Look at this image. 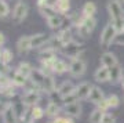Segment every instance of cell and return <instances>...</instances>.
<instances>
[{
    "label": "cell",
    "mask_w": 124,
    "mask_h": 123,
    "mask_svg": "<svg viewBox=\"0 0 124 123\" xmlns=\"http://www.w3.org/2000/svg\"><path fill=\"white\" fill-rule=\"evenodd\" d=\"M75 88H76V86L72 83L70 80H65V82H62L58 86L57 93L61 98H63V97H68V96H70V94H73L75 93Z\"/></svg>",
    "instance_id": "11"
},
{
    "label": "cell",
    "mask_w": 124,
    "mask_h": 123,
    "mask_svg": "<svg viewBox=\"0 0 124 123\" xmlns=\"http://www.w3.org/2000/svg\"><path fill=\"white\" fill-rule=\"evenodd\" d=\"M11 14V10H10L8 4L6 0H0V18H6Z\"/></svg>",
    "instance_id": "29"
},
{
    "label": "cell",
    "mask_w": 124,
    "mask_h": 123,
    "mask_svg": "<svg viewBox=\"0 0 124 123\" xmlns=\"http://www.w3.org/2000/svg\"><path fill=\"white\" fill-rule=\"evenodd\" d=\"M39 10V13L43 15V17L46 18V19H48V18L54 17V15H57V14H59L57 11V9L55 7H48V6H46V7H41V9H37Z\"/></svg>",
    "instance_id": "27"
},
{
    "label": "cell",
    "mask_w": 124,
    "mask_h": 123,
    "mask_svg": "<svg viewBox=\"0 0 124 123\" xmlns=\"http://www.w3.org/2000/svg\"><path fill=\"white\" fill-rule=\"evenodd\" d=\"M84 51H85V46L83 43L76 42V40H72V42H69V43L63 44L62 48H61V53H63L66 57L70 58V60L79 58Z\"/></svg>",
    "instance_id": "4"
},
{
    "label": "cell",
    "mask_w": 124,
    "mask_h": 123,
    "mask_svg": "<svg viewBox=\"0 0 124 123\" xmlns=\"http://www.w3.org/2000/svg\"><path fill=\"white\" fill-rule=\"evenodd\" d=\"M109 70H110V80L109 82L112 84H116V83H119V82H121V79H123V68H121L120 64L109 68Z\"/></svg>",
    "instance_id": "18"
},
{
    "label": "cell",
    "mask_w": 124,
    "mask_h": 123,
    "mask_svg": "<svg viewBox=\"0 0 124 123\" xmlns=\"http://www.w3.org/2000/svg\"><path fill=\"white\" fill-rule=\"evenodd\" d=\"M58 3V0H46V4L48 6V7H55Z\"/></svg>",
    "instance_id": "36"
},
{
    "label": "cell",
    "mask_w": 124,
    "mask_h": 123,
    "mask_svg": "<svg viewBox=\"0 0 124 123\" xmlns=\"http://www.w3.org/2000/svg\"><path fill=\"white\" fill-rule=\"evenodd\" d=\"M115 44H117V46H124V32L117 33V36H116V39H115Z\"/></svg>",
    "instance_id": "35"
},
{
    "label": "cell",
    "mask_w": 124,
    "mask_h": 123,
    "mask_svg": "<svg viewBox=\"0 0 124 123\" xmlns=\"http://www.w3.org/2000/svg\"><path fill=\"white\" fill-rule=\"evenodd\" d=\"M91 88H93V84L88 83V82H81L76 86L75 88V96L79 101H83V100H88V96L91 93Z\"/></svg>",
    "instance_id": "8"
},
{
    "label": "cell",
    "mask_w": 124,
    "mask_h": 123,
    "mask_svg": "<svg viewBox=\"0 0 124 123\" xmlns=\"http://www.w3.org/2000/svg\"><path fill=\"white\" fill-rule=\"evenodd\" d=\"M123 1H124V0H123Z\"/></svg>",
    "instance_id": "40"
},
{
    "label": "cell",
    "mask_w": 124,
    "mask_h": 123,
    "mask_svg": "<svg viewBox=\"0 0 124 123\" xmlns=\"http://www.w3.org/2000/svg\"><path fill=\"white\" fill-rule=\"evenodd\" d=\"M32 48V43H31V36H21L17 42V51L18 54H21V55H25L28 54Z\"/></svg>",
    "instance_id": "9"
},
{
    "label": "cell",
    "mask_w": 124,
    "mask_h": 123,
    "mask_svg": "<svg viewBox=\"0 0 124 123\" xmlns=\"http://www.w3.org/2000/svg\"><path fill=\"white\" fill-rule=\"evenodd\" d=\"M121 86H123V88H124V76H123V79H121Z\"/></svg>",
    "instance_id": "38"
},
{
    "label": "cell",
    "mask_w": 124,
    "mask_h": 123,
    "mask_svg": "<svg viewBox=\"0 0 124 123\" xmlns=\"http://www.w3.org/2000/svg\"><path fill=\"white\" fill-rule=\"evenodd\" d=\"M10 79H11V82H13V84H15L17 87H25L28 84V82H29V79L28 78H25L23 75H21L19 72H18L17 69L13 72V75L8 76Z\"/></svg>",
    "instance_id": "20"
},
{
    "label": "cell",
    "mask_w": 124,
    "mask_h": 123,
    "mask_svg": "<svg viewBox=\"0 0 124 123\" xmlns=\"http://www.w3.org/2000/svg\"><path fill=\"white\" fill-rule=\"evenodd\" d=\"M21 100L26 106L37 105V102L40 101V88H26L21 97Z\"/></svg>",
    "instance_id": "7"
},
{
    "label": "cell",
    "mask_w": 124,
    "mask_h": 123,
    "mask_svg": "<svg viewBox=\"0 0 124 123\" xmlns=\"http://www.w3.org/2000/svg\"><path fill=\"white\" fill-rule=\"evenodd\" d=\"M41 90L46 91L47 94H51V93L57 91V87H55V80H54L53 75H46V79L41 84Z\"/></svg>",
    "instance_id": "21"
},
{
    "label": "cell",
    "mask_w": 124,
    "mask_h": 123,
    "mask_svg": "<svg viewBox=\"0 0 124 123\" xmlns=\"http://www.w3.org/2000/svg\"><path fill=\"white\" fill-rule=\"evenodd\" d=\"M28 13H29V6L23 0H18L11 10V19L14 24H21L28 17Z\"/></svg>",
    "instance_id": "5"
},
{
    "label": "cell",
    "mask_w": 124,
    "mask_h": 123,
    "mask_svg": "<svg viewBox=\"0 0 124 123\" xmlns=\"http://www.w3.org/2000/svg\"><path fill=\"white\" fill-rule=\"evenodd\" d=\"M101 123H116V118L113 116V115L106 114V112H105V115H103V118H102V122Z\"/></svg>",
    "instance_id": "33"
},
{
    "label": "cell",
    "mask_w": 124,
    "mask_h": 123,
    "mask_svg": "<svg viewBox=\"0 0 124 123\" xmlns=\"http://www.w3.org/2000/svg\"><path fill=\"white\" fill-rule=\"evenodd\" d=\"M13 53H11V51H10L8 48H3V50H1V55H0V58H1V61L4 62V64H7V65H8L10 62L13 61Z\"/></svg>",
    "instance_id": "31"
},
{
    "label": "cell",
    "mask_w": 124,
    "mask_h": 123,
    "mask_svg": "<svg viewBox=\"0 0 124 123\" xmlns=\"http://www.w3.org/2000/svg\"><path fill=\"white\" fill-rule=\"evenodd\" d=\"M94 78L97 82L99 83H105V82H109L110 80V70L108 66H99L97 70H95V73H94Z\"/></svg>",
    "instance_id": "15"
},
{
    "label": "cell",
    "mask_w": 124,
    "mask_h": 123,
    "mask_svg": "<svg viewBox=\"0 0 124 123\" xmlns=\"http://www.w3.org/2000/svg\"><path fill=\"white\" fill-rule=\"evenodd\" d=\"M59 112H61V105H58L57 102H48V105H47V108H46V115L48 116V118L51 119H55L59 115Z\"/></svg>",
    "instance_id": "23"
},
{
    "label": "cell",
    "mask_w": 124,
    "mask_h": 123,
    "mask_svg": "<svg viewBox=\"0 0 124 123\" xmlns=\"http://www.w3.org/2000/svg\"><path fill=\"white\" fill-rule=\"evenodd\" d=\"M112 24L115 25L117 32H124V9L120 0H109L106 4Z\"/></svg>",
    "instance_id": "1"
},
{
    "label": "cell",
    "mask_w": 124,
    "mask_h": 123,
    "mask_svg": "<svg viewBox=\"0 0 124 123\" xmlns=\"http://www.w3.org/2000/svg\"><path fill=\"white\" fill-rule=\"evenodd\" d=\"M10 72V68L7 64H4V62L1 61V58H0V75H8Z\"/></svg>",
    "instance_id": "34"
},
{
    "label": "cell",
    "mask_w": 124,
    "mask_h": 123,
    "mask_svg": "<svg viewBox=\"0 0 124 123\" xmlns=\"http://www.w3.org/2000/svg\"><path fill=\"white\" fill-rule=\"evenodd\" d=\"M51 123H53V122H51Z\"/></svg>",
    "instance_id": "39"
},
{
    "label": "cell",
    "mask_w": 124,
    "mask_h": 123,
    "mask_svg": "<svg viewBox=\"0 0 124 123\" xmlns=\"http://www.w3.org/2000/svg\"><path fill=\"white\" fill-rule=\"evenodd\" d=\"M17 70L21 73V75H23L25 78H31L32 72H33V66L29 64V62H19V65H18Z\"/></svg>",
    "instance_id": "25"
},
{
    "label": "cell",
    "mask_w": 124,
    "mask_h": 123,
    "mask_svg": "<svg viewBox=\"0 0 124 123\" xmlns=\"http://www.w3.org/2000/svg\"><path fill=\"white\" fill-rule=\"evenodd\" d=\"M87 70V64H85L84 60L81 58H73L70 60V64H69V73H70L73 78H80L83 76Z\"/></svg>",
    "instance_id": "6"
},
{
    "label": "cell",
    "mask_w": 124,
    "mask_h": 123,
    "mask_svg": "<svg viewBox=\"0 0 124 123\" xmlns=\"http://www.w3.org/2000/svg\"><path fill=\"white\" fill-rule=\"evenodd\" d=\"M55 9L59 14L62 15H66L69 14V10H70V0H58Z\"/></svg>",
    "instance_id": "26"
},
{
    "label": "cell",
    "mask_w": 124,
    "mask_h": 123,
    "mask_svg": "<svg viewBox=\"0 0 124 123\" xmlns=\"http://www.w3.org/2000/svg\"><path fill=\"white\" fill-rule=\"evenodd\" d=\"M97 26V18L95 17H83L80 18V21L76 24V29L79 32V35L81 37H90L93 35V32L95 31Z\"/></svg>",
    "instance_id": "2"
},
{
    "label": "cell",
    "mask_w": 124,
    "mask_h": 123,
    "mask_svg": "<svg viewBox=\"0 0 124 123\" xmlns=\"http://www.w3.org/2000/svg\"><path fill=\"white\" fill-rule=\"evenodd\" d=\"M53 123H75V122H73V118H70V116H57L53 120Z\"/></svg>",
    "instance_id": "32"
},
{
    "label": "cell",
    "mask_w": 124,
    "mask_h": 123,
    "mask_svg": "<svg viewBox=\"0 0 124 123\" xmlns=\"http://www.w3.org/2000/svg\"><path fill=\"white\" fill-rule=\"evenodd\" d=\"M81 104L79 101H75L72 102V104H66V105H63V112L68 115V116H70V118H80V115H81Z\"/></svg>",
    "instance_id": "10"
},
{
    "label": "cell",
    "mask_w": 124,
    "mask_h": 123,
    "mask_svg": "<svg viewBox=\"0 0 124 123\" xmlns=\"http://www.w3.org/2000/svg\"><path fill=\"white\" fill-rule=\"evenodd\" d=\"M117 29L115 28V25L110 22H108L106 25L103 26V29H102L101 32V36H99V43H101L102 47H109L112 43H115V39L116 36H117Z\"/></svg>",
    "instance_id": "3"
},
{
    "label": "cell",
    "mask_w": 124,
    "mask_h": 123,
    "mask_svg": "<svg viewBox=\"0 0 124 123\" xmlns=\"http://www.w3.org/2000/svg\"><path fill=\"white\" fill-rule=\"evenodd\" d=\"M105 98H106V97H105V94H103V91H102L101 88L98 87V86H93L91 93H90V96H88V101L95 104V105H98V104H101Z\"/></svg>",
    "instance_id": "14"
},
{
    "label": "cell",
    "mask_w": 124,
    "mask_h": 123,
    "mask_svg": "<svg viewBox=\"0 0 124 123\" xmlns=\"http://www.w3.org/2000/svg\"><path fill=\"white\" fill-rule=\"evenodd\" d=\"M1 118H3V122L4 123H18V116H17V112L14 109L13 104L10 102L7 108L3 111V114H1Z\"/></svg>",
    "instance_id": "12"
},
{
    "label": "cell",
    "mask_w": 124,
    "mask_h": 123,
    "mask_svg": "<svg viewBox=\"0 0 124 123\" xmlns=\"http://www.w3.org/2000/svg\"><path fill=\"white\" fill-rule=\"evenodd\" d=\"M81 14L84 17H95L97 14V4L94 1H85L81 7Z\"/></svg>",
    "instance_id": "22"
},
{
    "label": "cell",
    "mask_w": 124,
    "mask_h": 123,
    "mask_svg": "<svg viewBox=\"0 0 124 123\" xmlns=\"http://www.w3.org/2000/svg\"><path fill=\"white\" fill-rule=\"evenodd\" d=\"M53 70H54V73H57V75H62V73H65L66 70H69V65H68L63 60L57 58V61L54 62Z\"/></svg>",
    "instance_id": "24"
},
{
    "label": "cell",
    "mask_w": 124,
    "mask_h": 123,
    "mask_svg": "<svg viewBox=\"0 0 124 123\" xmlns=\"http://www.w3.org/2000/svg\"><path fill=\"white\" fill-rule=\"evenodd\" d=\"M6 43V36L3 32H0V48H3V44Z\"/></svg>",
    "instance_id": "37"
},
{
    "label": "cell",
    "mask_w": 124,
    "mask_h": 123,
    "mask_svg": "<svg viewBox=\"0 0 124 123\" xmlns=\"http://www.w3.org/2000/svg\"><path fill=\"white\" fill-rule=\"evenodd\" d=\"M103 115H105V111H102L101 108L94 109L93 112H91V115H90V122L91 123H101Z\"/></svg>",
    "instance_id": "28"
},
{
    "label": "cell",
    "mask_w": 124,
    "mask_h": 123,
    "mask_svg": "<svg viewBox=\"0 0 124 123\" xmlns=\"http://www.w3.org/2000/svg\"><path fill=\"white\" fill-rule=\"evenodd\" d=\"M106 102H108V106H109V109L110 108H117L120 105V100L119 97L116 96V94H110V96L106 97Z\"/></svg>",
    "instance_id": "30"
},
{
    "label": "cell",
    "mask_w": 124,
    "mask_h": 123,
    "mask_svg": "<svg viewBox=\"0 0 124 123\" xmlns=\"http://www.w3.org/2000/svg\"><path fill=\"white\" fill-rule=\"evenodd\" d=\"M50 39L48 35H46V33H35V35L31 36V43H32V48H35V50H39L47 43V40Z\"/></svg>",
    "instance_id": "13"
},
{
    "label": "cell",
    "mask_w": 124,
    "mask_h": 123,
    "mask_svg": "<svg viewBox=\"0 0 124 123\" xmlns=\"http://www.w3.org/2000/svg\"><path fill=\"white\" fill-rule=\"evenodd\" d=\"M44 79H46V73L44 72L40 69V68L39 69H35V68H33V72H32L31 78H29V80H31L32 83H35L36 86L41 90V84H43Z\"/></svg>",
    "instance_id": "19"
},
{
    "label": "cell",
    "mask_w": 124,
    "mask_h": 123,
    "mask_svg": "<svg viewBox=\"0 0 124 123\" xmlns=\"http://www.w3.org/2000/svg\"><path fill=\"white\" fill-rule=\"evenodd\" d=\"M63 19H65V15H62V14H57V15H54V17H51V18L47 19V25H48V28L51 29V31L58 32L59 29H61V26H62Z\"/></svg>",
    "instance_id": "16"
},
{
    "label": "cell",
    "mask_w": 124,
    "mask_h": 123,
    "mask_svg": "<svg viewBox=\"0 0 124 123\" xmlns=\"http://www.w3.org/2000/svg\"><path fill=\"white\" fill-rule=\"evenodd\" d=\"M117 64H119V60H117V57H116L113 53L106 51V53L102 54V57H101V65L108 66V68H112V66L117 65Z\"/></svg>",
    "instance_id": "17"
}]
</instances>
